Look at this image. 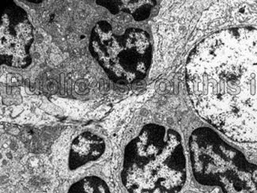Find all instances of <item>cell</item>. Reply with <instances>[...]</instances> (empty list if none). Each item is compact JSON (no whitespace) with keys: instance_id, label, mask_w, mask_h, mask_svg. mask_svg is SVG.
Here are the masks:
<instances>
[{"instance_id":"cell-1","label":"cell","mask_w":257,"mask_h":193,"mask_svg":"<svg viewBox=\"0 0 257 193\" xmlns=\"http://www.w3.org/2000/svg\"><path fill=\"white\" fill-rule=\"evenodd\" d=\"M185 80L199 119L233 143L257 145V30L227 29L202 40Z\"/></svg>"},{"instance_id":"cell-2","label":"cell","mask_w":257,"mask_h":193,"mask_svg":"<svg viewBox=\"0 0 257 193\" xmlns=\"http://www.w3.org/2000/svg\"><path fill=\"white\" fill-rule=\"evenodd\" d=\"M121 193H182L192 188L186 143L174 125L156 119L137 124L122 147Z\"/></svg>"},{"instance_id":"cell-3","label":"cell","mask_w":257,"mask_h":193,"mask_svg":"<svg viewBox=\"0 0 257 193\" xmlns=\"http://www.w3.org/2000/svg\"><path fill=\"white\" fill-rule=\"evenodd\" d=\"M194 117L186 146L194 188L216 193H257V158Z\"/></svg>"},{"instance_id":"cell-4","label":"cell","mask_w":257,"mask_h":193,"mask_svg":"<svg viewBox=\"0 0 257 193\" xmlns=\"http://www.w3.org/2000/svg\"><path fill=\"white\" fill-rule=\"evenodd\" d=\"M89 48L110 79L122 85L144 79L153 56L148 31L130 26L116 33L107 21H100L93 27Z\"/></svg>"},{"instance_id":"cell-5","label":"cell","mask_w":257,"mask_h":193,"mask_svg":"<svg viewBox=\"0 0 257 193\" xmlns=\"http://www.w3.org/2000/svg\"><path fill=\"white\" fill-rule=\"evenodd\" d=\"M0 57L5 65L26 68L32 61L34 26L28 15L13 1H1Z\"/></svg>"},{"instance_id":"cell-6","label":"cell","mask_w":257,"mask_h":193,"mask_svg":"<svg viewBox=\"0 0 257 193\" xmlns=\"http://www.w3.org/2000/svg\"><path fill=\"white\" fill-rule=\"evenodd\" d=\"M105 139L96 132L83 131L72 139L70 144L67 166L71 171L78 170L97 162L105 154Z\"/></svg>"},{"instance_id":"cell-7","label":"cell","mask_w":257,"mask_h":193,"mask_svg":"<svg viewBox=\"0 0 257 193\" xmlns=\"http://www.w3.org/2000/svg\"><path fill=\"white\" fill-rule=\"evenodd\" d=\"M96 4L113 15H119V12L128 14L138 23L149 19L157 6L154 0H99Z\"/></svg>"},{"instance_id":"cell-8","label":"cell","mask_w":257,"mask_h":193,"mask_svg":"<svg viewBox=\"0 0 257 193\" xmlns=\"http://www.w3.org/2000/svg\"><path fill=\"white\" fill-rule=\"evenodd\" d=\"M60 193H116L104 177L96 174L85 175L75 179Z\"/></svg>"},{"instance_id":"cell-9","label":"cell","mask_w":257,"mask_h":193,"mask_svg":"<svg viewBox=\"0 0 257 193\" xmlns=\"http://www.w3.org/2000/svg\"><path fill=\"white\" fill-rule=\"evenodd\" d=\"M182 193H215L214 191H203V190L197 189V188H194L192 187L190 189H188L187 191H184Z\"/></svg>"},{"instance_id":"cell-10","label":"cell","mask_w":257,"mask_h":193,"mask_svg":"<svg viewBox=\"0 0 257 193\" xmlns=\"http://www.w3.org/2000/svg\"><path fill=\"white\" fill-rule=\"evenodd\" d=\"M10 193H15V192H10ZM19 193H25V192H19Z\"/></svg>"}]
</instances>
